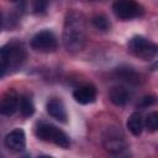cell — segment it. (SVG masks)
<instances>
[{"label":"cell","mask_w":158,"mask_h":158,"mask_svg":"<svg viewBox=\"0 0 158 158\" xmlns=\"http://www.w3.org/2000/svg\"><path fill=\"white\" fill-rule=\"evenodd\" d=\"M62 40L69 53H78L84 48L86 43V21L81 12L75 10L67 12Z\"/></svg>","instance_id":"cell-1"},{"label":"cell","mask_w":158,"mask_h":158,"mask_svg":"<svg viewBox=\"0 0 158 158\" xmlns=\"http://www.w3.org/2000/svg\"><path fill=\"white\" fill-rule=\"evenodd\" d=\"M19 106H20V111L25 117H30L33 115L35 112V105L32 99L28 95H22L19 100Z\"/></svg>","instance_id":"cell-15"},{"label":"cell","mask_w":158,"mask_h":158,"mask_svg":"<svg viewBox=\"0 0 158 158\" xmlns=\"http://www.w3.org/2000/svg\"><path fill=\"white\" fill-rule=\"evenodd\" d=\"M143 126L149 131V132H154L158 128V114L156 111L148 114V116L146 117Z\"/></svg>","instance_id":"cell-16"},{"label":"cell","mask_w":158,"mask_h":158,"mask_svg":"<svg viewBox=\"0 0 158 158\" xmlns=\"http://www.w3.org/2000/svg\"><path fill=\"white\" fill-rule=\"evenodd\" d=\"M115 75L120 80H123V81L130 83V84L141 83V75L131 68H117L115 72Z\"/></svg>","instance_id":"cell-13"},{"label":"cell","mask_w":158,"mask_h":158,"mask_svg":"<svg viewBox=\"0 0 158 158\" xmlns=\"http://www.w3.org/2000/svg\"><path fill=\"white\" fill-rule=\"evenodd\" d=\"M5 146L15 152L23 151L26 147V136L23 130L21 128H15L10 133L6 135L5 137Z\"/></svg>","instance_id":"cell-9"},{"label":"cell","mask_w":158,"mask_h":158,"mask_svg":"<svg viewBox=\"0 0 158 158\" xmlns=\"http://www.w3.org/2000/svg\"><path fill=\"white\" fill-rule=\"evenodd\" d=\"M49 1L51 0H31V6H32L33 12L43 14L47 10V7H48Z\"/></svg>","instance_id":"cell-17"},{"label":"cell","mask_w":158,"mask_h":158,"mask_svg":"<svg viewBox=\"0 0 158 158\" xmlns=\"http://www.w3.org/2000/svg\"><path fill=\"white\" fill-rule=\"evenodd\" d=\"M80 1H93V0H80Z\"/></svg>","instance_id":"cell-21"},{"label":"cell","mask_w":158,"mask_h":158,"mask_svg":"<svg viewBox=\"0 0 158 158\" xmlns=\"http://www.w3.org/2000/svg\"><path fill=\"white\" fill-rule=\"evenodd\" d=\"M7 72H9L7 62H6V58H5V54H4L2 48H0V79H1Z\"/></svg>","instance_id":"cell-19"},{"label":"cell","mask_w":158,"mask_h":158,"mask_svg":"<svg viewBox=\"0 0 158 158\" xmlns=\"http://www.w3.org/2000/svg\"><path fill=\"white\" fill-rule=\"evenodd\" d=\"M112 11L120 20H131L143 15V7L135 0H116Z\"/></svg>","instance_id":"cell-4"},{"label":"cell","mask_w":158,"mask_h":158,"mask_svg":"<svg viewBox=\"0 0 158 158\" xmlns=\"http://www.w3.org/2000/svg\"><path fill=\"white\" fill-rule=\"evenodd\" d=\"M127 147V143L123 138V135L116 130L110 128L107 133L104 136V148L111 153V154H118L122 151H125Z\"/></svg>","instance_id":"cell-7"},{"label":"cell","mask_w":158,"mask_h":158,"mask_svg":"<svg viewBox=\"0 0 158 158\" xmlns=\"http://www.w3.org/2000/svg\"><path fill=\"white\" fill-rule=\"evenodd\" d=\"M46 110L49 114V116H52L53 118H56V120H58L60 122H67L68 114H67L65 106H64L62 100L51 99L46 105Z\"/></svg>","instance_id":"cell-11"},{"label":"cell","mask_w":158,"mask_h":158,"mask_svg":"<svg viewBox=\"0 0 158 158\" xmlns=\"http://www.w3.org/2000/svg\"><path fill=\"white\" fill-rule=\"evenodd\" d=\"M57 44H58L57 37L49 30H43V31L37 32L31 40L32 49L37 52H43V53L53 52L57 48Z\"/></svg>","instance_id":"cell-6"},{"label":"cell","mask_w":158,"mask_h":158,"mask_svg":"<svg viewBox=\"0 0 158 158\" xmlns=\"http://www.w3.org/2000/svg\"><path fill=\"white\" fill-rule=\"evenodd\" d=\"M109 96H110V100L114 105L116 106H123L128 102L130 100V93L126 88L123 86H114L111 88L110 93H109Z\"/></svg>","instance_id":"cell-12"},{"label":"cell","mask_w":158,"mask_h":158,"mask_svg":"<svg viewBox=\"0 0 158 158\" xmlns=\"http://www.w3.org/2000/svg\"><path fill=\"white\" fill-rule=\"evenodd\" d=\"M154 101H156V100H154V96H147V98H144V99H143V102H142V105H143V106H147V105H152Z\"/></svg>","instance_id":"cell-20"},{"label":"cell","mask_w":158,"mask_h":158,"mask_svg":"<svg viewBox=\"0 0 158 158\" xmlns=\"http://www.w3.org/2000/svg\"><path fill=\"white\" fill-rule=\"evenodd\" d=\"M73 98L75 99L77 102L81 104V105H86V104H91L95 101V98H96V89L90 85V84H86V85H81L79 88H77L74 91H73Z\"/></svg>","instance_id":"cell-10"},{"label":"cell","mask_w":158,"mask_h":158,"mask_svg":"<svg viewBox=\"0 0 158 158\" xmlns=\"http://www.w3.org/2000/svg\"><path fill=\"white\" fill-rule=\"evenodd\" d=\"M19 95L14 89H9L0 98V114L4 116H12L19 109Z\"/></svg>","instance_id":"cell-8"},{"label":"cell","mask_w":158,"mask_h":158,"mask_svg":"<svg viewBox=\"0 0 158 158\" xmlns=\"http://www.w3.org/2000/svg\"><path fill=\"white\" fill-rule=\"evenodd\" d=\"M128 49L130 52L144 60L152 59L157 54V46L152 41L147 40L143 36H135L128 42Z\"/></svg>","instance_id":"cell-3"},{"label":"cell","mask_w":158,"mask_h":158,"mask_svg":"<svg viewBox=\"0 0 158 158\" xmlns=\"http://www.w3.org/2000/svg\"><path fill=\"white\" fill-rule=\"evenodd\" d=\"M9 1H19V0H9Z\"/></svg>","instance_id":"cell-22"},{"label":"cell","mask_w":158,"mask_h":158,"mask_svg":"<svg viewBox=\"0 0 158 158\" xmlns=\"http://www.w3.org/2000/svg\"><path fill=\"white\" fill-rule=\"evenodd\" d=\"M35 135L46 142H52L60 148H68L70 144L69 137L57 126L47 122H38L35 128Z\"/></svg>","instance_id":"cell-2"},{"label":"cell","mask_w":158,"mask_h":158,"mask_svg":"<svg viewBox=\"0 0 158 158\" xmlns=\"http://www.w3.org/2000/svg\"><path fill=\"white\" fill-rule=\"evenodd\" d=\"M1 48L4 51L5 58H6V62H7L9 72L10 70H16L17 68H20L22 65V63L26 58V53H25V49H23L21 43L14 41V42H10V43L5 44Z\"/></svg>","instance_id":"cell-5"},{"label":"cell","mask_w":158,"mask_h":158,"mask_svg":"<svg viewBox=\"0 0 158 158\" xmlns=\"http://www.w3.org/2000/svg\"><path fill=\"white\" fill-rule=\"evenodd\" d=\"M127 128L133 136H139L143 130V118L139 112H133L127 120Z\"/></svg>","instance_id":"cell-14"},{"label":"cell","mask_w":158,"mask_h":158,"mask_svg":"<svg viewBox=\"0 0 158 158\" xmlns=\"http://www.w3.org/2000/svg\"><path fill=\"white\" fill-rule=\"evenodd\" d=\"M93 25L99 28V30H107L110 27V22L107 21V19L102 15H99V16H95L93 19Z\"/></svg>","instance_id":"cell-18"}]
</instances>
